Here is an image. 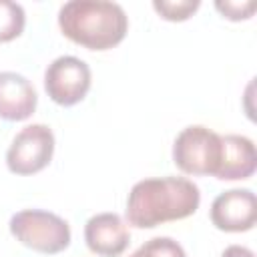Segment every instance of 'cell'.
Masks as SVG:
<instances>
[{
	"mask_svg": "<svg viewBox=\"0 0 257 257\" xmlns=\"http://www.w3.org/2000/svg\"><path fill=\"white\" fill-rule=\"evenodd\" d=\"M201 203L199 187L187 177H153L133 185L126 199V221L137 229L191 217Z\"/></svg>",
	"mask_w": 257,
	"mask_h": 257,
	"instance_id": "cell-1",
	"label": "cell"
},
{
	"mask_svg": "<svg viewBox=\"0 0 257 257\" xmlns=\"http://www.w3.org/2000/svg\"><path fill=\"white\" fill-rule=\"evenodd\" d=\"M62 34L88 50H108L122 42L128 16L120 4L108 0H70L58 10Z\"/></svg>",
	"mask_w": 257,
	"mask_h": 257,
	"instance_id": "cell-2",
	"label": "cell"
},
{
	"mask_svg": "<svg viewBox=\"0 0 257 257\" xmlns=\"http://www.w3.org/2000/svg\"><path fill=\"white\" fill-rule=\"evenodd\" d=\"M10 233L24 247L44 255H56L70 245L68 223L42 209H24L14 213L10 219Z\"/></svg>",
	"mask_w": 257,
	"mask_h": 257,
	"instance_id": "cell-3",
	"label": "cell"
},
{
	"mask_svg": "<svg viewBox=\"0 0 257 257\" xmlns=\"http://www.w3.org/2000/svg\"><path fill=\"white\" fill-rule=\"evenodd\" d=\"M221 135L203 124H191L173 143V163L185 175L215 177L221 163Z\"/></svg>",
	"mask_w": 257,
	"mask_h": 257,
	"instance_id": "cell-4",
	"label": "cell"
},
{
	"mask_svg": "<svg viewBox=\"0 0 257 257\" xmlns=\"http://www.w3.org/2000/svg\"><path fill=\"white\" fill-rule=\"evenodd\" d=\"M54 155V135L46 124L24 126L8 147L6 165L14 175H34L48 167Z\"/></svg>",
	"mask_w": 257,
	"mask_h": 257,
	"instance_id": "cell-5",
	"label": "cell"
},
{
	"mask_svg": "<svg viewBox=\"0 0 257 257\" xmlns=\"http://www.w3.org/2000/svg\"><path fill=\"white\" fill-rule=\"evenodd\" d=\"M90 68L76 56H58L44 70V90L60 106L80 102L90 90Z\"/></svg>",
	"mask_w": 257,
	"mask_h": 257,
	"instance_id": "cell-6",
	"label": "cell"
},
{
	"mask_svg": "<svg viewBox=\"0 0 257 257\" xmlns=\"http://www.w3.org/2000/svg\"><path fill=\"white\" fill-rule=\"evenodd\" d=\"M257 199L251 189H231L215 197L211 223L225 233H243L255 227Z\"/></svg>",
	"mask_w": 257,
	"mask_h": 257,
	"instance_id": "cell-7",
	"label": "cell"
},
{
	"mask_svg": "<svg viewBox=\"0 0 257 257\" xmlns=\"http://www.w3.org/2000/svg\"><path fill=\"white\" fill-rule=\"evenodd\" d=\"M86 247L100 257H118L131 243V233L116 213L92 215L84 225Z\"/></svg>",
	"mask_w": 257,
	"mask_h": 257,
	"instance_id": "cell-8",
	"label": "cell"
},
{
	"mask_svg": "<svg viewBox=\"0 0 257 257\" xmlns=\"http://www.w3.org/2000/svg\"><path fill=\"white\" fill-rule=\"evenodd\" d=\"M36 102L38 94L26 76L10 70L0 72V118L26 120L36 110Z\"/></svg>",
	"mask_w": 257,
	"mask_h": 257,
	"instance_id": "cell-9",
	"label": "cell"
},
{
	"mask_svg": "<svg viewBox=\"0 0 257 257\" xmlns=\"http://www.w3.org/2000/svg\"><path fill=\"white\" fill-rule=\"evenodd\" d=\"M221 163L215 177L221 181H241L253 177L257 169L253 141L241 135H225L221 137Z\"/></svg>",
	"mask_w": 257,
	"mask_h": 257,
	"instance_id": "cell-10",
	"label": "cell"
},
{
	"mask_svg": "<svg viewBox=\"0 0 257 257\" xmlns=\"http://www.w3.org/2000/svg\"><path fill=\"white\" fill-rule=\"evenodd\" d=\"M26 14L18 2L0 0V42H10L18 38L24 30Z\"/></svg>",
	"mask_w": 257,
	"mask_h": 257,
	"instance_id": "cell-11",
	"label": "cell"
},
{
	"mask_svg": "<svg viewBox=\"0 0 257 257\" xmlns=\"http://www.w3.org/2000/svg\"><path fill=\"white\" fill-rule=\"evenodd\" d=\"M128 257H187L185 249L171 237H153Z\"/></svg>",
	"mask_w": 257,
	"mask_h": 257,
	"instance_id": "cell-12",
	"label": "cell"
},
{
	"mask_svg": "<svg viewBox=\"0 0 257 257\" xmlns=\"http://www.w3.org/2000/svg\"><path fill=\"white\" fill-rule=\"evenodd\" d=\"M199 0H155L153 8L159 12L161 18L169 22H183L191 18V14L199 8Z\"/></svg>",
	"mask_w": 257,
	"mask_h": 257,
	"instance_id": "cell-13",
	"label": "cell"
},
{
	"mask_svg": "<svg viewBox=\"0 0 257 257\" xmlns=\"http://www.w3.org/2000/svg\"><path fill=\"white\" fill-rule=\"evenodd\" d=\"M215 8L223 14V18L229 20H247L253 16L255 12V2L253 0H245V2H237V0H225V2H215Z\"/></svg>",
	"mask_w": 257,
	"mask_h": 257,
	"instance_id": "cell-14",
	"label": "cell"
},
{
	"mask_svg": "<svg viewBox=\"0 0 257 257\" xmlns=\"http://www.w3.org/2000/svg\"><path fill=\"white\" fill-rule=\"evenodd\" d=\"M221 257H255V253H253L251 249L243 247V245H229V247L221 253Z\"/></svg>",
	"mask_w": 257,
	"mask_h": 257,
	"instance_id": "cell-15",
	"label": "cell"
}]
</instances>
